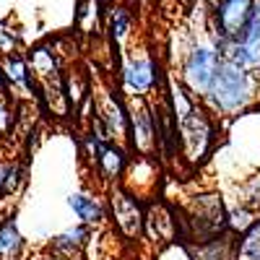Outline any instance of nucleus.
<instances>
[{
	"label": "nucleus",
	"instance_id": "1",
	"mask_svg": "<svg viewBox=\"0 0 260 260\" xmlns=\"http://www.w3.org/2000/svg\"><path fill=\"white\" fill-rule=\"evenodd\" d=\"M169 102L177 117V143H180V161L190 169L203 167L219 141V122L206 110L201 99H195L180 78H169Z\"/></svg>",
	"mask_w": 260,
	"mask_h": 260
},
{
	"label": "nucleus",
	"instance_id": "2",
	"mask_svg": "<svg viewBox=\"0 0 260 260\" xmlns=\"http://www.w3.org/2000/svg\"><path fill=\"white\" fill-rule=\"evenodd\" d=\"M257 89H260V73L242 71L237 65L221 60L216 78L211 83V91L203 99L206 110L219 117H240L250 112L257 104Z\"/></svg>",
	"mask_w": 260,
	"mask_h": 260
},
{
	"label": "nucleus",
	"instance_id": "3",
	"mask_svg": "<svg viewBox=\"0 0 260 260\" xmlns=\"http://www.w3.org/2000/svg\"><path fill=\"white\" fill-rule=\"evenodd\" d=\"M180 216V229H182V242L185 247L190 245H206L216 237H221L229 232L226 226V203L221 198V192L213 190H201L187 195V201L182 206H175Z\"/></svg>",
	"mask_w": 260,
	"mask_h": 260
},
{
	"label": "nucleus",
	"instance_id": "4",
	"mask_svg": "<svg viewBox=\"0 0 260 260\" xmlns=\"http://www.w3.org/2000/svg\"><path fill=\"white\" fill-rule=\"evenodd\" d=\"M164 81H167V73L159 65V55H154L146 47L125 52L120 68L115 73V83L125 99L127 96H143V99L154 96Z\"/></svg>",
	"mask_w": 260,
	"mask_h": 260
},
{
	"label": "nucleus",
	"instance_id": "5",
	"mask_svg": "<svg viewBox=\"0 0 260 260\" xmlns=\"http://www.w3.org/2000/svg\"><path fill=\"white\" fill-rule=\"evenodd\" d=\"M219 62H221V55L213 47L211 34H208V42H203V39L190 42V47L182 52V62H180V83L195 99L203 102L211 91Z\"/></svg>",
	"mask_w": 260,
	"mask_h": 260
},
{
	"label": "nucleus",
	"instance_id": "6",
	"mask_svg": "<svg viewBox=\"0 0 260 260\" xmlns=\"http://www.w3.org/2000/svg\"><path fill=\"white\" fill-rule=\"evenodd\" d=\"M146 206L122 185L107 190V219L122 242H141L146 229Z\"/></svg>",
	"mask_w": 260,
	"mask_h": 260
},
{
	"label": "nucleus",
	"instance_id": "7",
	"mask_svg": "<svg viewBox=\"0 0 260 260\" xmlns=\"http://www.w3.org/2000/svg\"><path fill=\"white\" fill-rule=\"evenodd\" d=\"M125 104H127V120H130V138H127L130 156L159 159V138H156L154 112H151V96L148 99L127 96Z\"/></svg>",
	"mask_w": 260,
	"mask_h": 260
},
{
	"label": "nucleus",
	"instance_id": "8",
	"mask_svg": "<svg viewBox=\"0 0 260 260\" xmlns=\"http://www.w3.org/2000/svg\"><path fill=\"white\" fill-rule=\"evenodd\" d=\"M143 240L151 242L156 252L169 247V245H180L182 242V229H180V216L177 208L164 201H151L146 206V229H143Z\"/></svg>",
	"mask_w": 260,
	"mask_h": 260
},
{
	"label": "nucleus",
	"instance_id": "9",
	"mask_svg": "<svg viewBox=\"0 0 260 260\" xmlns=\"http://www.w3.org/2000/svg\"><path fill=\"white\" fill-rule=\"evenodd\" d=\"M255 0H219L208 16V31L213 39H240L252 16Z\"/></svg>",
	"mask_w": 260,
	"mask_h": 260
},
{
	"label": "nucleus",
	"instance_id": "10",
	"mask_svg": "<svg viewBox=\"0 0 260 260\" xmlns=\"http://www.w3.org/2000/svg\"><path fill=\"white\" fill-rule=\"evenodd\" d=\"M161 182V161L151 156H130L127 169L122 175V187L127 192H133L138 201L151 203L156 201V190Z\"/></svg>",
	"mask_w": 260,
	"mask_h": 260
},
{
	"label": "nucleus",
	"instance_id": "11",
	"mask_svg": "<svg viewBox=\"0 0 260 260\" xmlns=\"http://www.w3.org/2000/svg\"><path fill=\"white\" fill-rule=\"evenodd\" d=\"M0 68H3V76H6V83H8V91L11 99L16 102V96L21 102H34L39 104V83L29 68V60L24 52H16V55H8V57H0Z\"/></svg>",
	"mask_w": 260,
	"mask_h": 260
},
{
	"label": "nucleus",
	"instance_id": "12",
	"mask_svg": "<svg viewBox=\"0 0 260 260\" xmlns=\"http://www.w3.org/2000/svg\"><path fill=\"white\" fill-rule=\"evenodd\" d=\"M91 242H94V229L86 226V224H76L71 229L55 234L45 245V255L65 257V260H83L86 250L91 247Z\"/></svg>",
	"mask_w": 260,
	"mask_h": 260
},
{
	"label": "nucleus",
	"instance_id": "13",
	"mask_svg": "<svg viewBox=\"0 0 260 260\" xmlns=\"http://www.w3.org/2000/svg\"><path fill=\"white\" fill-rule=\"evenodd\" d=\"M127 161H130V151L120 143H107L99 148V154L91 159L94 164V177L110 190L115 185L122 182V175L127 169Z\"/></svg>",
	"mask_w": 260,
	"mask_h": 260
},
{
	"label": "nucleus",
	"instance_id": "14",
	"mask_svg": "<svg viewBox=\"0 0 260 260\" xmlns=\"http://www.w3.org/2000/svg\"><path fill=\"white\" fill-rule=\"evenodd\" d=\"M26 60H29V68L37 78V83H50V81H60L65 76V65L57 55V50L52 47V39H45V42H37L31 45L26 52Z\"/></svg>",
	"mask_w": 260,
	"mask_h": 260
},
{
	"label": "nucleus",
	"instance_id": "15",
	"mask_svg": "<svg viewBox=\"0 0 260 260\" xmlns=\"http://www.w3.org/2000/svg\"><path fill=\"white\" fill-rule=\"evenodd\" d=\"M104 16H107V3L104 0H78L73 11V26L78 37L94 39L102 37L104 31Z\"/></svg>",
	"mask_w": 260,
	"mask_h": 260
},
{
	"label": "nucleus",
	"instance_id": "16",
	"mask_svg": "<svg viewBox=\"0 0 260 260\" xmlns=\"http://www.w3.org/2000/svg\"><path fill=\"white\" fill-rule=\"evenodd\" d=\"M68 206L73 208V213L81 219V224L86 226H102L107 221V203L99 198V195H91V192H73L68 195Z\"/></svg>",
	"mask_w": 260,
	"mask_h": 260
},
{
	"label": "nucleus",
	"instance_id": "17",
	"mask_svg": "<svg viewBox=\"0 0 260 260\" xmlns=\"http://www.w3.org/2000/svg\"><path fill=\"white\" fill-rule=\"evenodd\" d=\"M237 240L240 237L226 232L206 245H190L187 252L192 260H237Z\"/></svg>",
	"mask_w": 260,
	"mask_h": 260
},
{
	"label": "nucleus",
	"instance_id": "18",
	"mask_svg": "<svg viewBox=\"0 0 260 260\" xmlns=\"http://www.w3.org/2000/svg\"><path fill=\"white\" fill-rule=\"evenodd\" d=\"M24 255H26L24 234L11 216H3V221H0V260H24Z\"/></svg>",
	"mask_w": 260,
	"mask_h": 260
},
{
	"label": "nucleus",
	"instance_id": "19",
	"mask_svg": "<svg viewBox=\"0 0 260 260\" xmlns=\"http://www.w3.org/2000/svg\"><path fill=\"white\" fill-rule=\"evenodd\" d=\"M26 169L18 159H0V201H8L21 190Z\"/></svg>",
	"mask_w": 260,
	"mask_h": 260
},
{
	"label": "nucleus",
	"instance_id": "20",
	"mask_svg": "<svg viewBox=\"0 0 260 260\" xmlns=\"http://www.w3.org/2000/svg\"><path fill=\"white\" fill-rule=\"evenodd\" d=\"M240 45L250 52V57L260 65V0H255V8H252V16L247 21L245 31L240 34Z\"/></svg>",
	"mask_w": 260,
	"mask_h": 260
},
{
	"label": "nucleus",
	"instance_id": "21",
	"mask_svg": "<svg viewBox=\"0 0 260 260\" xmlns=\"http://www.w3.org/2000/svg\"><path fill=\"white\" fill-rule=\"evenodd\" d=\"M237 260H260V216L237 240Z\"/></svg>",
	"mask_w": 260,
	"mask_h": 260
},
{
	"label": "nucleus",
	"instance_id": "22",
	"mask_svg": "<svg viewBox=\"0 0 260 260\" xmlns=\"http://www.w3.org/2000/svg\"><path fill=\"white\" fill-rule=\"evenodd\" d=\"M252 224H255V211H250V208H245V206H240V203H237L234 208H229V213H226V226H229V232H232L234 237H242Z\"/></svg>",
	"mask_w": 260,
	"mask_h": 260
},
{
	"label": "nucleus",
	"instance_id": "23",
	"mask_svg": "<svg viewBox=\"0 0 260 260\" xmlns=\"http://www.w3.org/2000/svg\"><path fill=\"white\" fill-rule=\"evenodd\" d=\"M237 203L250 208V211H260V172L257 175H250L245 177V182L240 185V190H237Z\"/></svg>",
	"mask_w": 260,
	"mask_h": 260
},
{
	"label": "nucleus",
	"instance_id": "24",
	"mask_svg": "<svg viewBox=\"0 0 260 260\" xmlns=\"http://www.w3.org/2000/svg\"><path fill=\"white\" fill-rule=\"evenodd\" d=\"M21 52V31L11 21H0V57Z\"/></svg>",
	"mask_w": 260,
	"mask_h": 260
},
{
	"label": "nucleus",
	"instance_id": "25",
	"mask_svg": "<svg viewBox=\"0 0 260 260\" xmlns=\"http://www.w3.org/2000/svg\"><path fill=\"white\" fill-rule=\"evenodd\" d=\"M16 130V102L11 96L0 99V138H8Z\"/></svg>",
	"mask_w": 260,
	"mask_h": 260
},
{
	"label": "nucleus",
	"instance_id": "26",
	"mask_svg": "<svg viewBox=\"0 0 260 260\" xmlns=\"http://www.w3.org/2000/svg\"><path fill=\"white\" fill-rule=\"evenodd\" d=\"M156 260H192L185 245H169L156 252Z\"/></svg>",
	"mask_w": 260,
	"mask_h": 260
},
{
	"label": "nucleus",
	"instance_id": "27",
	"mask_svg": "<svg viewBox=\"0 0 260 260\" xmlns=\"http://www.w3.org/2000/svg\"><path fill=\"white\" fill-rule=\"evenodd\" d=\"M6 96H11V94H8V83H6L3 68H0V99H6Z\"/></svg>",
	"mask_w": 260,
	"mask_h": 260
},
{
	"label": "nucleus",
	"instance_id": "28",
	"mask_svg": "<svg viewBox=\"0 0 260 260\" xmlns=\"http://www.w3.org/2000/svg\"><path fill=\"white\" fill-rule=\"evenodd\" d=\"M201 3H203V6H208V8H213L216 3H219V0H201Z\"/></svg>",
	"mask_w": 260,
	"mask_h": 260
},
{
	"label": "nucleus",
	"instance_id": "29",
	"mask_svg": "<svg viewBox=\"0 0 260 260\" xmlns=\"http://www.w3.org/2000/svg\"><path fill=\"white\" fill-rule=\"evenodd\" d=\"M39 260H65V257H55V255H42Z\"/></svg>",
	"mask_w": 260,
	"mask_h": 260
},
{
	"label": "nucleus",
	"instance_id": "30",
	"mask_svg": "<svg viewBox=\"0 0 260 260\" xmlns=\"http://www.w3.org/2000/svg\"><path fill=\"white\" fill-rule=\"evenodd\" d=\"M0 221H3V213H0Z\"/></svg>",
	"mask_w": 260,
	"mask_h": 260
}]
</instances>
